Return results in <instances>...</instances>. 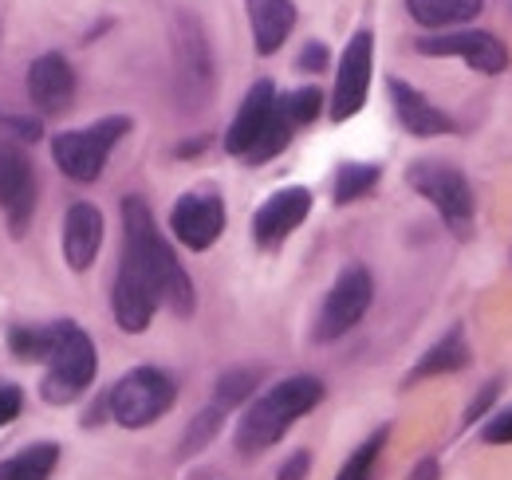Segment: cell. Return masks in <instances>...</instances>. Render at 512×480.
Masks as SVG:
<instances>
[{
  "label": "cell",
  "mask_w": 512,
  "mask_h": 480,
  "mask_svg": "<svg viewBox=\"0 0 512 480\" xmlns=\"http://www.w3.org/2000/svg\"><path fill=\"white\" fill-rule=\"evenodd\" d=\"M501 386H505L501 378L485 382V386H481V394H477V398L469 402V410H465V418H461V421H465V425H477V421H481L485 414H489V406H493V402L501 398Z\"/></svg>",
  "instance_id": "f1b7e54d"
},
{
  "label": "cell",
  "mask_w": 512,
  "mask_h": 480,
  "mask_svg": "<svg viewBox=\"0 0 512 480\" xmlns=\"http://www.w3.org/2000/svg\"><path fill=\"white\" fill-rule=\"evenodd\" d=\"M170 229L193 252L213 248L217 237L225 233V205L217 193H186L174 213H170Z\"/></svg>",
  "instance_id": "7c38bea8"
},
{
  "label": "cell",
  "mask_w": 512,
  "mask_h": 480,
  "mask_svg": "<svg viewBox=\"0 0 512 480\" xmlns=\"http://www.w3.org/2000/svg\"><path fill=\"white\" fill-rule=\"evenodd\" d=\"M371 71H375V36L363 28L351 36L347 52L339 56V75H335V91H331V119L347 122L363 111L367 91H371Z\"/></svg>",
  "instance_id": "ba28073f"
},
{
  "label": "cell",
  "mask_w": 512,
  "mask_h": 480,
  "mask_svg": "<svg viewBox=\"0 0 512 480\" xmlns=\"http://www.w3.org/2000/svg\"><path fill=\"white\" fill-rule=\"evenodd\" d=\"M406 12L422 28H457L485 12V0H406Z\"/></svg>",
  "instance_id": "ffe728a7"
},
{
  "label": "cell",
  "mask_w": 512,
  "mask_h": 480,
  "mask_svg": "<svg viewBox=\"0 0 512 480\" xmlns=\"http://www.w3.org/2000/svg\"><path fill=\"white\" fill-rule=\"evenodd\" d=\"M386 91H390L394 115H398V122H402L410 134H418V138H438V134H453V130H457V122L449 119L442 107H434L418 87L402 83L398 75H390Z\"/></svg>",
  "instance_id": "9a60e30c"
},
{
  "label": "cell",
  "mask_w": 512,
  "mask_h": 480,
  "mask_svg": "<svg viewBox=\"0 0 512 480\" xmlns=\"http://www.w3.org/2000/svg\"><path fill=\"white\" fill-rule=\"evenodd\" d=\"M60 461V445L44 441V445H28L24 453L0 461V480H48Z\"/></svg>",
  "instance_id": "44dd1931"
},
{
  "label": "cell",
  "mask_w": 512,
  "mask_h": 480,
  "mask_svg": "<svg viewBox=\"0 0 512 480\" xmlns=\"http://www.w3.org/2000/svg\"><path fill=\"white\" fill-rule=\"evenodd\" d=\"M174 398H178V390H174L170 374H162L158 366H138L127 378L115 382L107 406H111V418L123 429H146L174 406Z\"/></svg>",
  "instance_id": "8992f818"
},
{
  "label": "cell",
  "mask_w": 512,
  "mask_h": 480,
  "mask_svg": "<svg viewBox=\"0 0 512 480\" xmlns=\"http://www.w3.org/2000/svg\"><path fill=\"white\" fill-rule=\"evenodd\" d=\"M481 441H485V445H512V410H505V414H493V418H485Z\"/></svg>",
  "instance_id": "f546056e"
},
{
  "label": "cell",
  "mask_w": 512,
  "mask_h": 480,
  "mask_svg": "<svg viewBox=\"0 0 512 480\" xmlns=\"http://www.w3.org/2000/svg\"><path fill=\"white\" fill-rule=\"evenodd\" d=\"M245 8H249V24H253L256 56L280 52V44L296 28V4L292 0H245Z\"/></svg>",
  "instance_id": "ac0fdd59"
},
{
  "label": "cell",
  "mask_w": 512,
  "mask_h": 480,
  "mask_svg": "<svg viewBox=\"0 0 512 480\" xmlns=\"http://www.w3.org/2000/svg\"><path fill=\"white\" fill-rule=\"evenodd\" d=\"M312 213V193L304 185H288L272 193L253 217V237L260 248H280L288 233H296Z\"/></svg>",
  "instance_id": "8fae6325"
},
{
  "label": "cell",
  "mask_w": 512,
  "mask_h": 480,
  "mask_svg": "<svg viewBox=\"0 0 512 480\" xmlns=\"http://www.w3.org/2000/svg\"><path fill=\"white\" fill-rule=\"evenodd\" d=\"M371 300H375V280H371V272H367L363 264L343 268L320 307L316 343H335V339H343V335L371 311Z\"/></svg>",
  "instance_id": "52a82bcc"
},
{
  "label": "cell",
  "mask_w": 512,
  "mask_h": 480,
  "mask_svg": "<svg viewBox=\"0 0 512 480\" xmlns=\"http://www.w3.org/2000/svg\"><path fill=\"white\" fill-rule=\"evenodd\" d=\"M280 103H284V111H288L292 126H308V122L320 119V111H323V91H320V87H300V91L284 95Z\"/></svg>",
  "instance_id": "4316f807"
},
{
  "label": "cell",
  "mask_w": 512,
  "mask_h": 480,
  "mask_svg": "<svg viewBox=\"0 0 512 480\" xmlns=\"http://www.w3.org/2000/svg\"><path fill=\"white\" fill-rule=\"evenodd\" d=\"M292 119H288V111H284V103H276V115L272 122L264 126V134H260V142H256L253 150H249V166H264V162H272L276 154H284L288 150V142H292Z\"/></svg>",
  "instance_id": "603a6c76"
},
{
  "label": "cell",
  "mask_w": 512,
  "mask_h": 480,
  "mask_svg": "<svg viewBox=\"0 0 512 480\" xmlns=\"http://www.w3.org/2000/svg\"><path fill=\"white\" fill-rule=\"evenodd\" d=\"M8 347L12 355L24 362H44L52 347V327H12L8 331Z\"/></svg>",
  "instance_id": "d4e9b609"
},
{
  "label": "cell",
  "mask_w": 512,
  "mask_h": 480,
  "mask_svg": "<svg viewBox=\"0 0 512 480\" xmlns=\"http://www.w3.org/2000/svg\"><path fill=\"white\" fill-rule=\"evenodd\" d=\"M379 178H383V170L371 166V162H347V166H339V174H335V205H351V201L367 197L379 185Z\"/></svg>",
  "instance_id": "7402d4cb"
},
{
  "label": "cell",
  "mask_w": 512,
  "mask_h": 480,
  "mask_svg": "<svg viewBox=\"0 0 512 480\" xmlns=\"http://www.w3.org/2000/svg\"><path fill=\"white\" fill-rule=\"evenodd\" d=\"M130 134V119L127 115H111V119H99L87 130H64L52 138V158L56 166L64 170L71 181H95L103 174L111 150Z\"/></svg>",
  "instance_id": "277c9868"
},
{
  "label": "cell",
  "mask_w": 512,
  "mask_h": 480,
  "mask_svg": "<svg viewBox=\"0 0 512 480\" xmlns=\"http://www.w3.org/2000/svg\"><path fill=\"white\" fill-rule=\"evenodd\" d=\"M0 130H8V134H20L24 142H36V138H40V122H36V119H16V115H0Z\"/></svg>",
  "instance_id": "4dcf8cb0"
},
{
  "label": "cell",
  "mask_w": 512,
  "mask_h": 480,
  "mask_svg": "<svg viewBox=\"0 0 512 480\" xmlns=\"http://www.w3.org/2000/svg\"><path fill=\"white\" fill-rule=\"evenodd\" d=\"M221 418H225V410H221V406H209L205 414H197V418L190 421V433H186V441H182V453L190 457V453H197V449H205V445L217 437V429H221Z\"/></svg>",
  "instance_id": "83f0119b"
},
{
  "label": "cell",
  "mask_w": 512,
  "mask_h": 480,
  "mask_svg": "<svg viewBox=\"0 0 512 480\" xmlns=\"http://www.w3.org/2000/svg\"><path fill=\"white\" fill-rule=\"evenodd\" d=\"M276 103H280V95H276V87H272L268 79L253 83V91L245 95L237 119H233L229 134H225V150H229L233 158H249V150L260 142L264 126H268L272 115H276Z\"/></svg>",
  "instance_id": "5bb4252c"
},
{
  "label": "cell",
  "mask_w": 512,
  "mask_h": 480,
  "mask_svg": "<svg viewBox=\"0 0 512 480\" xmlns=\"http://www.w3.org/2000/svg\"><path fill=\"white\" fill-rule=\"evenodd\" d=\"M48 374H44V398L52 406L75 402L95 382V343L75 323H52V347H48Z\"/></svg>",
  "instance_id": "3957f363"
},
{
  "label": "cell",
  "mask_w": 512,
  "mask_h": 480,
  "mask_svg": "<svg viewBox=\"0 0 512 480\" xmlns=\"http://www.w3.org/2000/svg\"><path fill=\"white\" fill-rule=\"evenodd\" d=\"M406 181H410V189H418L442 213V221L449 225L453 237L457 240L473 237V213H477V205H473V189H469V181H465L461 170H453L446 162H414L406 170Z\"/></svg>",
  "instance_id": "5b68a950"
},
{
  "label": "cell",
  "mask_w": 512,
  "mask_h": 480,
  "mask_svg": "<svg viewBox=\"0 0 512 480\" xmlns=\"http://www.w3.org/2000/svg\"><path fill=\"white\" fill-rule=\"evenodd\" d=\"M20 406H24L20 390H16V386H0V425L16 418V414H20Z\"/></svg>",
  "instance_id": "1f68e13d"
},
{
  "label": "cell",
  "mask_w": 512,
  "mask_h": 480,
  "mask_svg": "<svg viewBox=\"0 0 512 480\" xmlns=\"http://www.w3.org/2000/svg\"><path fill=\"white\" fill-rule=\"evenodd\" d=\"M256 386H260V370H229V374H221V382H217V406L221 410H229V406H241L249 394H253Z\"/></svg>",
  "instance_id": "484cf974"
},
{
  "label": "cell",
  "mask_w": 512,
  "mask_h": 480,
  "mask_svg": "<svg viewBox=\"0 0 512 480\" xmlns=\"http://www.w3.org/2000/svg\"><path fill=\"white\" fill-rule=\"evenodd\" d=\"M418 52L422 56H434V60H465L473 71H481V75H501L509 67L505 40L493 36V32H477V28L446 32V36H422L418 40Z\"/></svg>",
  "instance_id": "9c48e42d"
},
{
  "label": "cell",
  "mask_w": 512,
  "mask_h": 480,
  "mask_svg": "<svg viewBox=\"0 0 512 480\" xmlns=\"http://www.w3.org/2000/svg\"><path fill=\"white\" fill-rule=\"evenodd\" d=\"M300 67H304V71H312V75L327 67V48H323L320 40H312V44L300 52Z\"/></svg>",
  "instance_id": "d6a6232c"
},
{
  "label": "cell",
  "mask_w": 512,
  "mask_h": 480,
  "mask_svg": "<svg viewBox=\"0 0 512 480\" xmlns=\"http://www.w3.org/2000/svg\"><path fill=\"white\" fill-rule=\"evenodd\" d=\"M386 437H390V429H375L351 457H347V465L339 469V477L335 480H371V469H375V461H379V453H383Z\"/></svg>",
  "instance_id": "cb8c5ba5"
},
{
  "label": "cell",
  "mask_w": 512,
  "mask_h": 480,
  "mask_svg": "<svg viewBox=\"0 0 512 480\" xmlns=\"http://www.w3.org/2000/svg\"><path fill=\"white\" fill-rule=\"evenodd\" d=\"M123 264L130 272H138L158 303H166L174 315H193L197 296H193V280L186 268L178 264L174 248L154 225V213L142 197H127L123 201Z\"/></svg>",
  "instance_id": "6da1fadb"
},
{
  "label": "cell",
  "mask_w": 512,
  "mask_h": 480,
  "mask_svg": "<svg viewBox=\"0 0 512 480\" xmlns=\"http://www.w3.org/2000/svg\"><path fill=\"white\" fill-rule=\"evenodd\" d=\"M0 209L12 225V233L24 237V229L32 225V213H36V174H32L28 154L12 142H0Z\"/></svg>",
  "instance_id": "30bf717a"
},
{
  "label": "cell",
  "mask_w": 512,
  "mask_h": 480,
  "mask_svg": "<svg viewBox=\"0 0 512 480\" xmlns=\"http://www.w3.org/2000/svg\"><path fill=\"white\" fill-rule=\"evenodd\" d=\"M308 469H312V457H308V453H296V457H288V461H284L280 480H304L308 477Z\"/></svg>",
  "instance_id": "836d02e7"
},
{
  "label": "cell",
  "mask_w": 512,
  "mask_h": 480,
  "mask_svg": "<svg viewBox=\"0 0 512 480\" xmlns=\"http://www.w3.org/2000/svg\"><path fill=\"white\" fill-rule=\"evenodd\" d=\"M469 366V343H465V331L461 327H453L446 331L422 359L418 366L410 370V378L406 382H422V378H438V374H453V370H465Z\"/></svg>",
  "instance_id": "d6986e66"
},
{
  "label": "cell",
  "mask_w": 512,
  "mask_h": 480,
  "mask_svg": "<svg viewBox=\"0 0 512 480\" xmlns=\"http://www.w3.org/2000/svg\"><path fill=\"white\" fill-rule=\"evenodd\" d=\"M111 307H115V319L127 335H142L158 311V296L150 292V284L130 272L127 264H119V276H115V292H111Z\"/></svg>",
  "instance_id": "e0dca14e"
},
{
  "label": "cell",
  "mask_w": 512,
  "mask_h": 480,
  "mask_svg": "<svg viewBox=\"0 0 512 480\" xmlns=\"http://www.w3.org/2000/svg\"><path fill=\"white\" fill-rule=\"evenodd\" d=\"M410 480H442V465H438L434 457H426V461H418V465H414Z\"/></svg>",
  "instance_id": "e575fe53"
},
{
  "label": "cell",
  "mask_w": 512,
  "mask_h": 480,
  "mask_svg": "<svg viewBox=\"0 0 512 480\" xmlns=\"http://www.w3.org/2000/svg\"><path fill=\"white\" fill-rule=\"evenodd\" d=\"M323 402V382L312 374H296L276 382L268 394H260L253 406L245 410V418L237 425V449L241 453H260L268 445H276L292 421L312 414Z\"/></svg>",
  "instance_id": "7a4b0ae2"
},
{
  "label": "cell",
  "mask_w": 512,
  "mask_h": 480,
  "mask_svg": "<svg viewBox=\"0 0 512 480\" xmlns=\"http://www.w3.org/2000/svg\"><path fill=\"white\" fill-rule=\"evenodd\" d=\"M28 99L44 115H64L75 99V71L60 52H44L28 67Z\"/></svg>",
  "instance_id": "4fadbf2b"
},
{
  "label": "cell",
  "mask_w": 512,
  "mask_h": 480,
  "mask_svg": "<svg viewBox=\"0 0 512 480\" xmlns=\"http://www.w3.org/2000/svg\"><path fill=\"white\" fill-rule=\"evenodd\" d=\"M103 248V217L95 205L75 201L64 217V256L71 272H87Z\"/></svg>",
  "instance_id": "2e32d148"
}]
</instances>
